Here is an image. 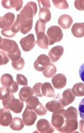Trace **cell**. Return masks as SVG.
<instances>
[{
  "label": "cell",
  "mask_w": 84,
  "mask_h": 133,
  "mask_svg": "<svg viewBox=\"0 0 84 133\" xmlns=\"http://www.w3.org/2000/svg\"><path fill=\"white\" fill-rule=\"evenodd\" d=\"M53 4L59 9H67L69 7L66 0H53Z\"/></svg>",
  "instance_id": "cell-31"
},
{
  "label": "cell",
  "mask_w": 84,
  "mask_h": 133,
  "mask_svg": "<svg viewBox=\"0 0 84 133\" xmlns=\"http://www.w3.org/2000/svg\"><path fill=\"white\" fill-rule=\"evenodd\" d=\"M42 94L43 96L49 98H55V94L54 90L53 85H51L50 83H45L42 84Z\"/></svg>",
  "instance_id": "cell-21"
},
{
  "label": "cell",
  "mask_w": 84,
  "mask_h": 133,
  "mask_svg": "<svg viewBox=\"0 0 84 133\" xmlns=\"http://www.w3.org/2000/svg\"><path fill=\"white\" fill-rule=\"evenodd\" d=\"M22 119L24 121V125L30 127V125H32L34 124V122H36L37 119V114L32 110H29V109H27V108H25V110L24 111Z\"/></svg>",
  "instance_id": "cell-11"
},
{
  "label": "cell",
  "mask_w": 84,
  "mask_h": 133,
  "mask_svg": "<svg viewBox=\"0 0 84 133\" xmlns=\"http://www.w3.org/2000/svg\"><path fill=\"white\" fill-rule=\"evenodd\" d=\"M24 125H25L24 123L23 119H20L19 117H15L13 119L12 123L10 124V128L13 131H20L24 128Z\"/></svg>",
  "instance_id": "cell-25"
},
{
  "label": "cell",
  "mask_w": 84,
  "mask_h": 133,
  "mask_svg": "<svg viewBox=\"0 0 84 133\" xmlns=\"http://www.w3.org/2000/svg\"><path fill=\"white\" fill-rule=\"evenodd\" d=\"M33 94H34V91L32 88H30L29 86H24L20 89L19 97V99L22 100L23 102H26L29 98L33 96Z\"/></svg>",
  "instance_id": "cell-19"
},
{
  "label": "cell",
  "mask_w": 84,
  "mask_h": 133,
  "mask_svg": "<svg viewBox=\"0 0 84 133\" xmlns=\"http://www.w3.org/2000/svg\"><path fill=\"white\" fill-rule=\"evenodd\" d=\"M8 55H9V59H10V60H12V61H17V60H19V59L21 58V51H20V50L15 52V53L8 54Z\"/></svg>",
  "instance_id": "cell-42"
},
{
  "label": "cell",
  "mask_w": 84,
  "mask_h": 133,
  "mask_svg": "<svg viewBox=\"0 0 84 133\" xmlns=\"http://www.w3.org/2000/svg\"><path fill=\"white\" fill-rule=\"evenodd\" d=\"M1 34L3 35V36L5 37H9V38H12L15 36V33L13 32V30H11V27H9V28H6V29H3L1 31Z\"/></svg>",
  "instance_id": "cell-39"
},
{
  "label": "cell",
  "mask_w": 84,
  "mask_h": 133,
  "mask_svg": "<svg viewBox=\"0 0 84 133\" xmlns=\"http://www.w3.org/2000/svg\"><path fill=\"white\" fill-rule=\"evenodd\" d=\"M10 91V93L13 94V93H16L17 91L19 89V83H17V81H13V83H12V85H10L9 88H8Z\"/></svg>",
  "instance_id": "cell-43"
},
{
  "label": "cell",
  "mask_w": 84,
  "mask_h": 133,
  "mask_svg": "<svg viewBox=\"0 0 84 133\" xmlns=\"http://www.w3.org/2000/svg\"><path fill=\"white\" fill-rule=\"evenodd\" d=\"M15 22V15L13 13H7L0 19V27L2 30L11 27Z\"/></svg>",
  "instance_id": "cell-13"
},
{
  "label": "cell",
  "mask_w": 84,
  "mask_h": 133,
  "mask_svg": "<svg viewBox=\"0 0 84 133\" xmlns=\"http://www.w3.org/2000/svg\"><path fill=\"white\" fill-rule=\"evenodd\" d=\"M10 94H11V93H10L9 89L8 88H6V87H2L0 89V99L2 100L6 99Z\"/></svg>",
  "instance_id": "cell-37"
},
{
  "label": "cell",
  "mask_w": 84,
  "mask_h": 133,
  "mask_svg": "<svg viewBox=\"0 0 84 133\" xmlns=\"http://www.w3.org/2000/svg\"><path fill=\"white\" fill-rule=\"evenodd\" d=\"M72 33L76 38L84 36V23H76L72 26Z\"/></svg>",
  "instance_id": "cell-20"
},
{
  "label": "cell",
  "mask_w": 84,
  "mask_h": 133,
  "mask_svg": "<svg viewBox=\"0 0 84 133\" xmlns=\"http://www.w3.org/2000/svg\"><path fill=\"white\" fill-rule=\"evenodd\" d=\"M57 73V66L53 64L49 65L45 71H43V75L45 78H52Z\"/></svg>",
  "instance_id": "cell-28"
},
{
  "label": "cell",
  "mask_w": 84,
  "mask_h": 133,
  "mask_svg": "<svg viewBox=\"0 0 84 133\" xmlns=\"http://www.w3.org/2000/svg\"><path fill=\"white\" fill-rule=\"evenodd\" d=\"M74 6L79 11H84V0H76L74 2Z\"/></svg>",
  "instance_id": "cell-41"
},
{
  "label": "cell",
  "mask_w": 84,
  "mask_h": 133,
  "mask_svg": "<svg viewBox=\"0 0 84 133\" xmlns=\"http://www.w3.org/2000/svg\"><path fill=\"white\" fill-rule=\"evenodd\" d=\"M17 18H18L20 20V23H21V30L20 32L22 34H27L29 33L30 31L32 29V26H33V19L31 20H27L24 18V17L19 14L17 15Z\"/></svg>",
  "instance_id": "cell-16"
},
{
  "label": "cell",
  "mask_w": 84,
  "mask_h": 133,
  "mask_svg": "<svg viewBox=\"0 0 84 133\" xmlns=\"http://www.w3.org/2000/svg\"><path fill=\"white\" fill-rule=\"evenodd\" d=\"M42 84H43V83H36V84L34 85L33 91H34V96H37V97H42V96H43V94H42Z\"/></svg>",
  "instance_id": "cell-33"
},
{
  "label": "cell",
  "mask_w": 84,
  "mask_h": 133,
  "mask_svg": "<svg viewBox=\"0 0 84 133\" xmlns=\"http://www.w3.org/2000/svg\"><path fill=\"white\" fill-rule=\"evenodd\" d=\"M2 5L5 9H12L13 8L17 11L20 10L23 6L22 0H3L2 1Z\"/></svg>",
  "instance_id": "cell-17"
},
{
  "label": "cell",
  "mask_w": 84,
  "mask_h": 133,
  "mask_svg": "<svg viewBox=\"0 0 84 133\" xmlns=\"http://www.w3.org/2000/svg\"><path fill=\"white\" fill-rule=\"evenodd\" d=\"M37 131L39 133H53L55 131V127L45 119H40L37 121L36 124Z\"/></svg>",
  "instance_id": "cell-9"
},
{
  "label": "cell",
  "mask_w": 84,
  "mask_h": 133,
  "mask_svg": "<svg viewBox=\"0 0 84 133\" xmlns=\"http://www.w3.org/2000/svg\"><path fill=\"white\" fill-rule=\"evenodd\" d=\"M0 49L2 51H4L8 52V54L15 53V52L18 51L19 49L15 41L9 40V39H3V38H0Z\"/></svg>",
  "instance_id": "cell-4"
},
{
  "label": "cell",
  "mask_w": 84,
  "mask_h": 133,
  "mask_svg": "<svg viewBox=\"0 0 84 133\" xmlns=\"http://www.w3.org/2000/svg\"><path fill=\"white\" fill-rule=\"evenodd\" d=\"M3 107L6 109H9V110L13 111V113L19 114L23 110L24 108V102L20 99H17L15 98V96L11 94L6 99L3 100Z\"/></svg>",
  "instance_id": "cell-1"
},
{
  "label": "cell",
  "mask_w": 84,
  "mask_h": 133,
  "mask_svg": "<svg viewBox=\"0 0 84 133\" xmlns=\"http://www.w3.org/2000/svg\"><path fill=\"white\" fill-rule=\"evenodd\" d=\"M39 3L40 9H50L51 8V2L49 0H39L38 1Z\"/></svg>",
  "instance_id": "cell-40"
},
{
  "label": "cell",
  "mask_w": 84,
  "mask_h": 133,
  "mask_svg": "<svg viewBox=\"0 0 84 133\" xmlns=\"http://www.w3.org/2000/svg\"><path fill=\"white\" fill-rule=\"evenodd\" d=\"M46 36L49 40V45H53L55 42L61 41L63 38V33L61 29V27L53 25L51 26L47 30Z\"/></svg>",
  "instance_id": "cell-2"
},
{
  "label": "cell",
  "mask_w": 84,
  "mask_h": 133,
  "mask_svg": "<svg viewBox=\"0 0 84 133\" xmlns=\"http://www.w3.org/2000/svg\"><path fill=\"white\" fill-rule=\"evenodd\" d=\"M34 112H36L38 115H46V113H47V109H46V107L44 106L43 104L40 103L39 105L36 108Z\"/></svg>",
  "instance_id": "cell-36"
},
{
  "label": "cell",
  "mask_w": 84,
  "mask_h": 133,
  "mask_svg": "<svg viewBox=\"0 0 84 133\" xmlns=\"http://www.w3.org/2000/svg\"><path fill=\"white\" fill-rule=\"evenodd\" d=\"M51 59L48 56L45 54H41L37 57L36 62H34V68L38 72H43L49 65L51 64Z\"/></svg>",
  "instance_id": "cell-7"
},
{
  "label": "cell",
  "mask_w": 84,
  "mask_h": 133,
  "mask_svg": "<svg viewBox=\"0 0 84 133\" xmlns=\"http://www.w3.org/2000/svg\"><path fill=\"white\" fill-rule=\"evenodd\" d=\"M72 93L75 96L82 97L84 96V83H78L73 85L72 89Z\"/></svg>",
  "instance_id": "cell-27"
},
{
  "label": "cell",
  "mask_w": 84,
  "mask_h": 133,
  "mask_svg": "<svg viewBox=\"0 0 84 133\" xmlns=\"http://www.w3.org/2000/svg\"><path fill=\"white\" fill-rule=\"evenodd\" d=\"M16 80H17V83H18L19 85H23V86L28 85V80L26 78V77L22 74H17Z\"/></svg>",
  "instance_id": "cell-38"
},
{
  "label": "cell",
  "mask_w": 84,
  "mask_h": 133,
  "mask_svg": "<svg viewBox=\"0 0 84 133\" xmlns=\"http://www.w3.org/2000/svg\"><path fill=\"white\" fill-rule=\"evenodd\" d=\"M34 30H36V35L39 34V33H45V24L43 23V22H41L40 20H37Z\"/></svg>",
  "instance_id": "cell-35"
},
{
  "label": "cell",
  "mask_w": 84,
  "mask_h": 133,
  "mask_svg": "<svg viewBox=\"0 0 84 133\" xmlns=\"http://www.w3.org/2000/svg\"><path fill=\"white\" fill-rule=\"evenodd\" d=\"M45 107H46L47 110H49L50 112H54L57 111L59 110L63 109L62 104H61V102L57 99H54V100H51L50 102H48L46 104H45Z\"/></svg>",
  "instance_id": "cell-22"
},
{
  "label": "cell",
  "mask_w": 84,
  "mask_h": 133,
  "mask_svg": "<svg viewBox=\"0 0 84 133\" xmlns=\"http://www.w3.org/2000/svg\"><path fill=\"white\" fill-rule=\"evenodd\" d=\"M75 98L76 96L74 95V94L72 93V89H66L64 92L62 93L61 95L57 94V95L55 96V99H57L60 101L63 107L68 106L69 104H71L73 101L75 100Z\"/></svg>",
  "instance_id": "cell-5"
},
{
  "label": "cell",
  "mask_w": 84,
  "mask_h": 133,
  "mask_svg": "<svg viewBox=\"0 0 84 133\" xmlns=\"http://www.w3.org/2000/svg\"><path fill=\"white\" fill-rule=\"evenodd\" d=\"M51 83L55 89H61L66 85V78L62 73H57L52 77Z\"/></svg>",
  "instance_id": "cell-14"
},
{
  "label": "cell",
  "mask_w": 84,
  "mask_h": 133,
  "mask_svg": "<svg viewBox=\"0 0 84 133\" xmlns=\"http://www.w3.org/2000/svg\"><path fill=\"white\" fill-rule=\"evenodd\" d=\"M36 44L38 45V46H40L42 49H48L49 40H48V37L46 35H45V33L37 34Z\"/></svg>",
  "instance_id": "cell-23"
},
{
  "label": "cell",
  "mask_w": 84,
  "mask_h": 133,
  "mask_svg": "<svg viewBox=\"0 0 84 133\" xmlns=\"http://www.w3.org/2000/svg\"><path fill=\"white\" fill-rule=\"evenodd\" d=\"M12 121V115L10 114L9 109L3 107V109L0 110V124L2 127H9Z\"/></svg>",
  "instance_id": "cell-12"
},
{
  "label": "cell",
  "mask_w": 84,
  "mask_h": 133,
  "mask_svg": "<svg viewBox=\"0 0 84 133\" xmlns=\"http://www.w3.org/2000/svg\"><path fill=\"white\" fill-rule=\"evenodd\" d=\"M66 119H78V110L75 107H69L65 112Z\"/></svg>",
  "instance_id": "cell-30"
},
{
  "label": "cell",
  "mask_w": 84,
  "mask_h": 133,
  "mask_svg": "<svg viewBox=\"0 0 84 133\" xmlns=\"http://www.w3.org/2000/svg\"><path fill=\"white\" fill-rule=\"evenodd\" d=\"M78 119H66L64 125L60 129H58L57 131L62 133H72L76 131V130H78Z\"/></svg>",
  "instance_id": "cell-8"
},
{
  "label": "cell",
  "mask_w": 84,
  "mask_h": 133,
  "mask_svg": "<svg viewBox=\"0 0 84 133\" xmlns=\"http://www.w3.org/2000/svg\"><path fill=\"white\" fill-rule=\"evenodd\" d=\"M78 128H79L80 132L84 133V120H83V119H82V120L79 121V123H78Z\"/></svg>",
  "instance_id": "cell-46"
},
{
  "label": "cell",
  "mask_w": 84,
  "mask_h": 133,
  "mask_svg": "<svg viewBox=\"0 0 84 133\" xmlns=\"http://www.w3.org/2000/svg\"><path fill=\"white\" fill-rule=\"evenodd\" d=\"M73 23V19L70 15H62L59 17L58 19V24L59 26H61L62 29H69L72 26Z\"/></svg>",
  "instance_id": "cell-18"
},
{
  "label": "cell",
  "mask_w": 84,
  "mask_h": 133,
  "mask_svg": "<svg viewBox=\"0 0 84 133\" xmlns=\"http://www.w3.org/2000/svg\"><path fill=\"white\" fill-rule=\"evenodd\" d=\"M40 103V100H39V99H38L37 96H31L26 101V108L29 110H36V108L39 105Z\"/></svg>",
  "instance_id": "cell-26"
},
{
  "label": "cell",
  "mask_w": 84,
  "mask_h": 133,
  "mask_svg": "<svg viewBox=\"0 0 84 133\" xmlns=\"http://www.w3.org/2000/svg\"><path fill=\"white\" fill-rule=\"evenodd\" d=\"M9 57L8 55V52H6L4 51H0V65H5L9 62Z\"/></svg>",
  "instance_id": "cell-34"
},
{
  "label": "cell",
  "mask_w": 84,
  "mask_h": 133,
  "mask_svg": "<svg viewBox=\"0 0 84 133\" xmlns=\"http://www.w3.org/2000/svg\"><path fill=\"white\" fill-rule=\"evenodd\" d=\"M78 111L80 114V116H81L82 119L84 120V99L81 100V102L79 104L78 106Z\"/></svg>",
  "instance_id": "cell-44"
},
{
  "label": "cell",
  "mask_w": 84,
  "mask_h": 133,
  "mask_svg": "<svg viewBox=\"0 0 84 133\" xmlns=\"http://www.w3.org/2000/svg\"><path fill=\"white\" fill-rule=\"evenodd\" d=\"M24 64H25V62H24V59L23 57H21L20 59H19V60H17V61H12V66L15 70L23 69Z\"/></svg>",
  "instance_id": "cell-32"
},
{
  "label": "cell",
  "mask_w": 84,
  "mask_h": 133,
  "mask_svg": "<svg viewBox=\"0 0 84 133\" xmlns=\"http://www.w3.org/2000/svg\"><path fill=\"white\" fill-rule=\"evenodd\" d=\"M13 83V79L12 75L8 74H3L1 77V83L3 87H6V88H9L10 85H12V83Z\"/></svg>",
  "instance_id": "cell-29"
},
{
  "label": "cell",
  "mask_w": 84,
  "mask_h": 133,
  "mask_svg": "<svg viewBox=\"0 0 84 133\" xmlns=\"http://www.w3.org/2000/svg\"><path fill=\"white\" fill-rule=\"evenodd\" d=\"M51 19V14L48 9H40L39 11V20L43 23H47Z\"/></svg>",
  "instance_id": "cell-24"
},
{
  "label": "cell",
  "mask_w": 84,
  "mask_h": 133,
  "mask_svg": "<svg viewBox=\"0 0 84 133\" xmlns=\"http://www.w3.org/2000/svg\"><path fill=\"white\" fill-rule=\"evenodd\" d=\"M37 13V4L34 2H28L24 9L20 11V15L25 19L31 20Z\"/></svg>",
  "instance_id": "cell-3"
},
{
  "label": "cell",
  "mask_w": 84,
  "mask_h": 133,
  "mask_svg": "<svg viewBox=\"0 0 84 133\" xmlns=\"http://www.w3.org/2000/svg\"><path fill=\"white\" fill-rule=\"evenodd\" d=\"M79 76L81 79L84 82V63L81 66V68L79 69Z\"/></svg>",
  "instance_id": "cell-45"
},
{
  "label": "cell",
  "mask_w": 84,
  "mask_h": 133,
  "mask_svg": "<svg viewBox=\"0 0 84 133\" xmlns=\"http://www.w3.org/2000/svg\"><path fill=\"white\" fill-rule=\"evenodd\" d=\"M19 43L24 51H31L36 44V40H34V36L33 34H30V35H28L27 36L22 38V39L20 40Z\"/></svg>",
  "instance_id": "cell-10"
},
{
  "label": "cell",
  "mask_w": 84,
  "mask_h": 133,
  "mask_svg": "<svg viewBox=\"0 0 84 133\" xmlns=\"http://www.w3.org/2000/svg\"><path fill=\"white\" fill-rule=\"evenodd\" d=\"M63 53H64V48H63V46L57 45V46H54L49 51L48 57H50L52 62H57L58 60H60Z\"/></svg>",
  "instance_id": "cell-15"
},
{
  "label": "cell",
  "mask_w": 84,
  "mask_h": 133,
  "mask_svg": "<svg viewBox=\"0 0 84 133\" xmlns=\"http://www.w3.org/2000/svg\"><path fill=\"white\" fill-rule=\"evenodd\" d=\"M65 110H59L57 111L54 112L52 114V117H51V124L55 128V129H60L63 125H64V122L66 121V117H65Z\"/></svg>",
  "instance_id": "cell-6"
}]
</instances>
